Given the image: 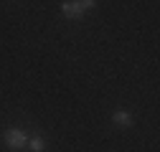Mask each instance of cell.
<instances>
[{
	"mask_svg": "<svg viewBox=\"0 0 160 152\" xmlns=\"http://www.w3.org/2000/svg\"><path fill=\"white\" fill-rule=\"evenodd\" d=\"M3 142L10 150H23L28 142V132L26 129H8V132H3Z\"/></svg>",
	"mask_w": 160,
	"mask_h": 152,
	"instance_id": "cell-1",
	"label": "cell"
},
{
	"mask_svg": "<svg viewBox=\"0 0 160 152\" xmlns=\"http://www.w3.org/2000/svg\"><path fill=\"white\" fill-rule=\"evenodd\" d=\"M61 13L66 18H82L84 15V8L79 0H66V3H61Z\"/></svg>",
	"mask_w": 160,
	"mask_h": 152,
	"instance_id": "cell-2",
	"label": "cell"
},
{
	"mask_svg": "<svg viewBox=\"0 0 160 152\" xmlns=\"http://www.w3.org/2000/svg\"><path fill=\"white\" fill-rule=\"evenodd\" d=\"M112 122L119 124V127H130V124H132V114L125 112V109H117V112L112 114Z\"/></svg>",
	"mask_w": 160,
	"mask_h": 152,
	"instance_id": "cell-3",
	"label": "cell"
},
{
	"mask_svg": "<svg viewBox=\"0 0 160 152\" xmlns=\"http://www.w3.org/2000/svg\"><path fill=\"white\" fill-rule=\"evenodd\" d=\"M26 145H28L31 152H43V150H46V140H43L41 135H28V142H26Z\"/></svg>",
	"mask_w": 160,
	"mask_h": 152,
	"instance_id": "cell-4",
	"label": "cell"
},
{
	"mask_svg": "<svg viewBox=\"0 0 160 152\" xmlns=\"http://www.w3.org/2000/svg\"><path fill=\"white\" fill-rule=\"evenodd\" d=\"M79 3H82L84 13H87V10H92V8H94V3H97V0H79Z\"/></svg>",
	"mask_w": 160,
	"mask_h": 152,
	"instance_id": "cell-5",
	"label": "cell"
}]
</instances>
